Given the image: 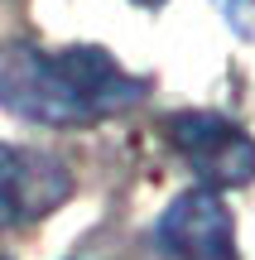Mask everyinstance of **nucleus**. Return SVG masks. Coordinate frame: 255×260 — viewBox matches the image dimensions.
Listing matches in <instances>:
<instances>
[{"label": "nucleus", "instance_id": "nucleus-1", "mask_svg": "<svg viewBox=\"0 0 255 260\" xmlns=\"http://www.w3.org/2000/svg\"><path fill=\"white\" fill-rule=\"evenodd\" d=\"M144 77L125 73L106 48H34L0 44V106L39 125H96L130 111Z\"/></svg>", "mask_w": 255, "mask_h": 260}, {"label": "nucleus", "instance_id": "nucleus-7", "mask_svg": "<svg viewBox=\"0 0 255 260\" xmlns=\"http://www.w3.org/2000/svg\"><path fill=\"white\" fill-rule=\"evenodd\" d=\"M0 260H5V255H0Z\"/></svg>", "mask_w": 255, "mask_h": 260}, {"label": "nucleus", "instance_id": "nucleus-3", "mask_svg": "<svg viewBox=\"0 0 255 260\" xmlns=\"http://www.w3.org/2000/svg\"><path fill=\"white\" fill-rule=\"evenodd\" d=\"M159 246L173 260H241L236 217L217 188H188L159 217Z\"/></svg>", "mask_w": 255, "mask_h": 260}, {"label": "nucleus", "instance_id": "nucleus-4", "mask_svg": "<svg viewBox=\"0 0 255 260\" xmlns=\"http://www.w3.org/2000/svg\"><path fill=\"white\" fill-rule=\"evenodd\" d=\"M72 193V178L63 164L44 154H24V149L0 145V226L15 222H39L53 212L63 198Z\"/></svg>", "mask_w": 255, "mask_h": 260}, {"label": "nucleus", "instance_id": "nucleus-6", "mask_svg": "<svg viewBox=\"0 0 255 260\" xmlns=\"http://www.w3.org/2000/svg\"><path fill=\"white\" fill-rule=\"evenodd\" d=\"M140 5H164V0H140Z\"/></svg>", "mask_w": 255, "mask_h": 260}, {"label": "nucleus", "instance_id": "nucleus-2", "mask_svg": "<svg viewBox=\"0 0 255 260\" xmlns=\"http://www.w3.org/2000/svg\"><path fill=\"white\" fill-rule=\"evenodd\" d=\"M169 145L193 164V174L207 188H241L255 178V140L241 125H231L227 116L212 111H183L164 121Z\"/></svg>", "mask_w": 255, "mask_h": 260}, {"label": "nucleus", "instance_id": "nucleus-5", "mask_svg": "<svg viewBox=\"0 0 255 260\" xmlns=\"http://www.w3.org/2000/svg\"><path fill=\"white\" fill-rule=\"evenodd\" d=\"M212 5L222 10V19H227L241 39H250V44H255V0H212Z\"/></svg>", "mask_w": 255, "mask_h": 260}]
</instances>
